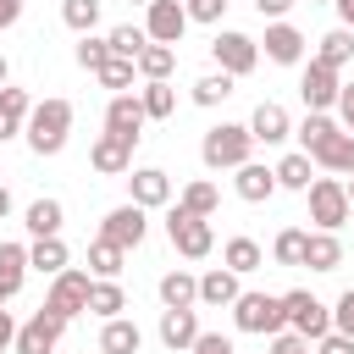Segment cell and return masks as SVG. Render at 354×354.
I'll return each instance as SVG.
<instances>
[{
	"mask_svg": "<svg viewBox=\"0 0 354 354\" xmlns=\"http://www.w3.org/2000/svg\"><path fill=\"white\" fill-rule=\"evenodd\" d=\"M28 149L33 155H61L66 149V133H72V100H61V94H50V100H39L33 111H28Z\"/></svg>",
	"mask_w": 354,
	"mask_h": 354,
	"instance_id": "cell-1",
	"label": "cell"
},
{
	"mask_svg": "<svg viewBox=\"0 0 354 354\" xmlns=\"http://www.w3.org/2000/svg\"><path fill=\"white\" fill-rule=\"evenodd\" d=\"M249 149H254V133H249V127H238V122H221V127H210V133H205L199 160H205L210 171H238V166L249 160Z\"/></svg>",
	"mask_w": 354,
	"mask_h": 354,
	"instance_id": "cell-2",
	"label": "cell"
},
{
	"mask_svg": "<svg viewBox=\"0 0 354 354\" xmlns=\"http://www.w3.org/2000/svg\"><path fill=\"white\" fill-rule=\"evenodd\" d=\"M166 238H171V249H177L183 260H205V254L216 249L210 216H194V210H183V205L166 210Z\"/></svg>",
	"mask_w": 354,
	"mask_h": 354,
	"instance_id": "cell-3",
	"label": "cell"
},
{
	"mask_svg": "<svg viewBox=\"0 0 354 354\" xmlns=\"http://www.w3.org/2000/svg\"><path fill=\"white\" fill-rule=\"evenodd\" d=\"M232 321H238V332L277 337V332L288 326V310H282V299H277V293H238V304H232Z\"/></svg>",
	"mask_w": 354,
	"mask_h": 354,
	"instance_id": "cell-4",
	"label": "cell"
},
{
	"mask_svg": "<svg viewBox=\"0 0 354 354\" xmlns=\"http://www.w3.org/2000/svg\"><path fill=\"white\" fill-rule=\"evenodd\" d=\"M304 194H310V221H315L321 232H337V227L348 221V210H354V205H348V183H337V177H315Z\"/></svg>",
	"mask_w": 354,
	"mask_h": 354,
	"instance_id": "cell-5",
	"label": "cell"
},
{
	"mask_svg": "<svg viewBox=\"0 0 354 354\" xmlns=\"http://www.w3.org/2000/svg\"><path fill=\"white\" fill-rule=\"evenodd\" d=\"M282 310H288V326L299 332V337H326L332 332V310L315 299V293H304V288H293V293H282Z\"/></svg>",
	"mask_w": 354,
	"mask_h": 354,
	"instance_id": "cell-6",
	"label": "cell"
},
{
	"mask_svg": "<svg viewBox=\"0 0 354 354\" xmlns=\"http://www.w3.org/2000/svg\"><path fill=\"white\" fill-rule=\"evenodd\" d=\"M61 332H66V315H55L50 304H39V310L17 326V354H55Z\"/></svg>",
	"mask_w": 354,
	"mask_h": 354,
	"instance_id": "cell-7",
	"label": "cell"
},
{
	"mask_svg": "<svg viewBox=\"0 0 354 354\" xmlns=\"http://www.w3.org/2000/svg\"><path fill=\"white\" fill-rule=\"evenodd\" d=\"M88 288H94V282H88V271H72V266H66L61 277H50L44 304H50L55 315H66V321H72V315H83V310H88Z\"/></svg>",
	"mask_w": 354,
	"mask_h": 354,
	"instance_id": "cell-8",
	"label": "cell"
},
{
	"mask_svg": "<svg viewBox=\"0 0 354 354\" xmlns=\"http://www.w3.org/2000/svg\"><path fill=\"white\" fill-rule=\"evenodd\" d=\"M210 55H216V66H221V72L249 77V72H254V61H260V44H254L249 33H216V39H210Z\"/></svg>",
	"mask_w": 354,
	"mask_h": 354,
	"instance_id": "cell-9",
	"label": "cell"
},
{
	"mask_svg": "<svg viewBox=\"0 0 354 354\" xmlns=\"http://www.w3.org/2000/svg\"><path fill=\"white\" fill-rule=\"evenodd\" d=\"M144 232H149V210L144 205H116L111 216H105V227H100V238H111V243H122V249H138L144 243Z\"/></svg>",
	"mask_w": 354,
	"mask_h": 354,
	"instance_id": "cell-10",
	"label": "cell"
},
{
	"mask_svg": "<svg viewBox=\"0 0 354 354\" xmlns=\"http://www.w3.org/2000/svg\"><path fill=\"white\" fill-rule=\"evenodd\" d=\"M183 28H188V6H183V0H149V6H144V33H149L155 44H177Z\"/></svg>",
	"mask_w": 354,
	"mask_h": 354,
	"instance_id": "cell-11",
	"label": "cell"
},
{
	"mask_svg": "<svg viewBox=\"0 0 354 354\" xmlns=\"http://www.w3.org/2000/svg\"><path fill=\"white\" fill-rule=\"evenodd\" d=\"M299 94H304V105H310V111H326V105H337V94H343V83H337V66H326V61H310V66H304V77H299Z\"/></svg>",
	"mask_w": 354,
	"mask_h": 354,
	"instance_id": "cell-12",
	"label": "cell"
},
{
	"mask_svg": "<svg viewBox=\"0 0 354 354\" xmlns=\"http://www.w3.org/2000/svg\"><path fill=\"white\" fill-rule=\"evenodd\" d=\"M88 166H94L100 177H122V171H133V138H122V133H100L94 149H88Z\"/></svg>",
	"mask_w": 354,
	"mask_h": 354,
	"instance_id": "cell-13",
	"label": "cell"
},
{
	"mask_svg": "<svg viewBox=\"0 0 354 354\" xmlns=\"http://www.w3.org/2000/svg\"><path fill=\"white\" fill-rule=\"evenodd\" d=\"M144 122H149V111H144V100H138V94H111V105H105V133H122V138H133V144H138Z\"/></svg>",
	"mask_w": 354,
	"mask_h": 354,
	"instance_id": "cell-14",
	"label": "cell"
},
{
	"mask_svg": "<svg viewBox=\"0 0 354 354\" xmlns=\"http://www.w3.org/2000/svg\"><path fill=\"white\" fill-rule=\"evenodd\" d=\"M260 44H266V61H277V66H299L304 61V33L293 22H271Z\"/></svg>",
	"mask_w": 354,
	"mask_h": 354,
	"instance_id": "cell-15",
	"label": "cell"
},
{
	"mask_svg": "<svg viewBox=\"0 0 354 354\" xmlns=\"http://www.w3.org/2000/svg\"><path fill=\"white\" fill-rule=\"evenodd\" d=\"M127 188H133V205H144V210L171 205V177H166L160 166H138V171L127 177Z\"/></svg>",
	"mask_w": 354,
	"mask_h": 354,
	"instance_id": "cell-16",
	"label": "cell"
},
{
	"mask_svg": "<svg viewBox=\"0 0 354 354\" xmlns=\"http://www.w3.org/2000/svg\"><path fill=\"white\" fill-rule=\"evenodd\" d=\"M249 133H254V144H282V138L293 133V122H288V111H282L277 100H260L254 116H249Z\"/></svg>",
	"mask_w": 354,
	"mask_h": 354,
	"instance_id": "cell-17",
	"label": "cell"
},
{
	"mask_svg": "<svg viewBox=\"0 0 354 354\" xmlns=\"http://www.w3.org/2000/svg\"><path fill=\"white\" fill-rule=\"evenodd\" d=\"M232 188H238V199H249V205H260V199H271V194H277V166H260V160H243V166H238V177H232Z\"/></svg>",
	"mask_w": 354,
	"mask_h": 354,
	"instance_id": "cell-18",
	"label": "cell"
},
{
	"mask_svg": "<svg viewBox=\"0 0 354 354\" xmlns=\"http://www.w3.org/2000/svg\"><path fill=\"white\" fill-rule=\"evenodd\" d=\"M194 337H199V315H194V304H183V310H160V343H166V348H194Z\"/></svg>",
	"mask_w": 354,
	"mask_h": 354,
	"instance_id": "cell-19",
	"label": "cell"
},
{
	"mask_svg": "<svg viewBox=\"0 0 354 354\" xmlns=\"http://www.w3.org/2000/svg\"><path fill=\"white\" fill-rule=\"evenodd\" d=\"M238 293H243L238 288V271H227V266H216V271L199 277V304H216L221 310V304H238Z\"/></svg>",
	"mask_w": 354,
	"mask_h": 354,
	"instance_id": "cell-20",
	"label": "cell"
},
{
	"mask_svg": "<svg viewBox=\"0 0 354 354\" xmlns=\"http://www.w3.org/2000/svg\"><path fill=\"white\" fill-rule=\"evenodd\" d=\"M144 348V332H138V321H122V315H111L105 321V332H100V354H138Z\"/></svg>",
	"mask_w": 354,
	"mask_h": 354,
	"instance_id": "cell-21",
	"label": "cell"
},
{
	"mask_svg": "<svg viewBox=\"0 0 354 354\" xmlns=\"http://www.w3.org/2000/svg\"><path fill=\"white\" fill-rule=\"evenodd\" d=\"M310 160H315V166H326V171L354 177V133H343V127H337V133H332V138H326V144H321Z\"/></svg>",
	"mask_w": 354,
	"mask_h": 354,
	"instance_id": "cell-22",
	"label": "cell"
},
{
	"mask_svg": "<svg viewBox=\"0 0 354 354\" xmlns=\"http://www.w3.org/2000/svg\"><path fill=\"white\" fill-rule=\"evenodd\" d=\"M33 266H28V249L22 243H0V293L6 299H17L22 293V277H28Z\"/></svg>",
	"mask_w": 354,
	"mask_h": 354,
	"instance_id": "cell-23",
	"label": "cell"
},
{
	"mask_svg": "<svg viewBox=\"0 0 354 354\" xmlns=\"http://www.w3.org/2000/svg\"><path fill=\"white\" fill-rule=\"evenodd\" d=\"M28 111H33L28 88H0V144H6L11 133H22V127H28Z\"/></svg>",
	"mask_w": 354,
	"mask_h": 354,
	"instance_id": "cell-24",
	"label": "cell"
},
{
	"mask_svg": "<svg viewBox=\"0 0 354 354\" xmlns=\"http://www.w3.org/2000/svg\"><path fill=\"white\" fill-rule=\"evenodd\" d=\"M61 221H66L61 199H33V205H28V216H22V227H28L33 238H55V232H61Z\"/></svg>",
	"mask_w": 354,
	"mask_h": 354,
	"instance_id": "cell-25",
	"label": "cell"
},
{
	"mask_svg": "<svg viewBox=\"0 0 354 354\" xmlns=\"http://www.w3.org/2000/svg\"><path fill=\"white\" fill-rule=\"evenodd\" d=\"M28 266H33L39 277H61V271H66V243H61V232H55V238H33Z\"/></svg>",
	"mask_w": 354,
	"mask_h": 354,
	"instance_id": "cell-26",
	"label": "cell"
},
{
	"mask_svg": "<svg viewBox=\"0 0 354 354\" xmlns=\"http://www.w3.org/2000/svg\"><path fill=\"white\" fill-rule=\"evenodd\" d=\"M221 266H227V271H238V277H249V271H260V266H266V249H260L254 238H227Z\"/></svg>",
	"mask_w": 354,
	"mask_h": 354,
	"instance_id": "cell-27",
	"label": "cell"
},
{
	"mask_svg": "<svg viewBox=\"0 0 354 354\" xmlns=\"http://www.w3.org/2000/svg\"><path fill=\"white\" fill-rule=\"evenodd\" d=\"M171 66H177V44H144L138 50V77L144 83H155V77H171Z\"/></svg>",
	"mask_w": 354,
	"mask_h": 354,
	"instance_id": "cell-28",
	"label": "cell"
},
{
	"mask_svg": "<svg viewBox=\"0 0 354 354\" xmlns=\"http://www.w3.org/2000/svg\"><path fill=\"white\" fill-rule=\"evenodd\" d=\"M304 266H310V271H337V266H343V243L315 227V232H310V249H304Z\"/></svg>",
	"mask_w": 354,
	"mask_h": 354,
	"instance_id": "cell-29",
	"label": "cell"
},
{
	"mask_svg": "<svg viewBox=\"0 0 354 354\" xmlns=\"http://www.w3.org/2000/svg\"><path fill=\"white\" fill-rule=\"evenodd\" d=\"M160 304H166V310L199 304V277H188V271H166V277H160Z\"/></svg>",
	"mask_w": 354,
	"mask_h": 354,
	"instance_id": "cell-30",
	"label": "cell"
},
{
	"mask_svg": "<svg viewBox=\"0 0 354 354\" xmlns=\"http://www.w3.org/2000/svg\"><path fill=\"white\" fill-rule=\"evenodd\" d=\"M122 310H127V293L116 288V277H100V282L88 288V315L111 321V315H122Z\"/></svg>",
	"mask_w": 354,
	"mask_h": 354,
	"instance_id": "cell-31",
	"label": "cell"
},
{
	"mask_svg": "<svg viewBox=\"0 0 354 354\" xmlns=\"http://www.w3.org/2000/svg\"><path fill=\"white\" fill-rule=\"evenodd\" d=\"M315 61H326V66H348V61H354V28H332V33H321Z\"/></svg>",
	"mask_w": 354,
	"mask_h": 354,
	"instance_id": "cell-32",
	"label": "cell"
},
{
	"mask_svg": "<svg viewBox=\"0 0 354 354\" xmlns=\"http://www.w3.org/2000/svg\"><path fill=\"white\" fill-rule=\"evenodd\" d=\"M138 100H144V111H149V122H166V116L177 111V88H171L166 77H155V83H144V94H138Z\"/></svg>",
	"mask_w": 354,
	"mask_h": 354,
	"instance_id": "cell-33",
	"label": "cell"
},
{
	"mask_svg": "<svg viewBox=\"0 0 354 354\" xmlns=\"http://www.w3.org/2000/svg\"><path fill=\"white\" fill-rule=\"evenodd\" d=\"M310 183H315V177H310V155H304V149H293V155L277 160V188H299V194H304Z\"/></svg>",
	"mask_w": 354,
	"mask_h": 354,
	"instance_id": "cell-34",
	"label": "cell"
},
{
	"mask_svg": "<svg viewBox=\"0 0 354 354\" xmlns=\"http://www.w3.org/2000/svg\"><path fill=\"white\" fill-rule=\"evenodd\" d=\"M304 249H310V232H304V227H282L277 243H271L277 266H304Z\"/></svg>",
	"mask_w": 354,
	"mask_h": 354,
	"instance_id": "cell-35",
	"label": "cell"
},
{
	"mask_svg": "<svg viewBox=\"0 0 354 354\" xmlns=\"http://www.w3.org/2000/svg\"><path fill=\"white\" fill-rule=\"evenodd\" d=\"M122 254H127L122 243L94 238V243H88V271H94V277H122Z\"/></svg>",
	"mask_w": 354,
	"mask_h": 354,
	"instance_id": "cell-36",
	"label": "cell"
},
{
	"mask_svg": "<svg viewBox=\"0 0 354 354\" xmlns=\"http://www.w3.org/2000/svg\"><path fill=\"white\" fill-rule=\"evenodd\" d=\"M105 44H111V55L138 61V50L149 44V33H144V28H133V22H122V28H111V33H105Z\"/></svg>",
	"mask_w": 354,
	"mask_h": 354,
	"instance_id": "cell-37",
	"label": "cell"
},
{
	"mask_svg": "<svg viewBox=\"0 0 354 354\" xmlns=\"http://www.w3.org/2000/svg\"><path fill=\"white\" fill-rule=\"evenodd\" d=\"M332 133H337V122H332L326 111H310V116L299 122V144H304V155H315V149H321Z\"/></svg>",
	"mask_w": 354,
	"mask_h": 354,
	"instance_id": "cell-38",
	"label": "cell"
},
{
	"mask_svg": "<svg viewBox=\"0 0 354 354\" xmlns=\"http://www.w3.org/2000/svg\"><path fill=\"white\" fill-rule=\"evenodd\" d=\"M183 210H194V216H216V205H221V194H216V183H205V177H194L188 188H183V199H177Z\"/></svg>",
	"mask_w": 354,
	"mask_h": 354,
	"instance_id": "cell-39",
	"label": "cell"
},
{
	"mask_svg": "<svg viewBox=\"0 0 354 354\" xmlns=\"http://www.w3.org/2000/svg\"><path fill=\"white\" fill-rule=\"evenodd\" d=\"M227 94H232V72H205L194 83V105H221Z\"/></svg>",
	"mask_w": 354,
	"mask_h": 354,
	"instance_id": "cell-40",
	"label": "cell"
},
{
	"mask_svg": "<svg viewBox=\"0 0 354 354\" xmlns=\"http://www.w3.org/2000/svg\"><path fill=\"white\" fill-rule=\"evenodd\" d=\"M61 22H66L72 33H88V28L100 22V0H61Z\"/></svg>",
	"mask_w": 354,
	"mask_h": 354,
	"instance_id": "cell-41",
	"label": "cell"
},
{
	"mask_svg": "<svg viewBox=\"0 0 354 354\" xmlns=\"http://www.w3.org/2000/svg\"><path fill=\"white\" fill-rule=\"evenodd\" d=\"M72 55H77V66H83V72H100V66L111 61V44H105V39H94V33H83Z\"/></svg>",
	"mask_w": 354,
	"mask_h": 354,
	"instance_id": "cell-42",
	"label": "cell"
},
{
	"mask_svg": "<svg viewBox=\"0 0 354 354\" xmlns=\"http://www.w3.org/2000/svg\"><path fill=\"white\" fill-rule=\"evenodd\" d=\"M133 72H138V61H122V55H111L94 77L105 83V88H116V94H127V83H133Z\"/></svg>",
	"mask_w": 354,
	"mask_h": 354,
	"instance_id": "cell-43",
	"label": "cell"
},
{
	"mask_svg": "<svg viewBox=\"0 0 354 354\" xmlns=\"http://www.w3.org/2000/svg\"><path fill=\"white\" fill-rule=\"evenodd\" d=\"M332 332H348V337H354V288L337 293V304H332Z\"/></svg>",
	"mask_w": 354,
	"mask_h": 354,
	"instance_id": "cell-44",
	"label": "cell"
},
{
	"mask_svg": "<svg viewBox=\"0 0 354 354\" xmlns=\"http://www.w3.org/2000/svg\"><path fill=\"white\" fill-rule=\"evenodd\" d=\"M188 6V22H216L227 11V0H183Z\"/></svg>",
	"mask_w": 354,
	"mask_h": 354,
	"instance_id": "cell-45",
	"label": "cell"
},
{
	"mask_svg": "<svg viewBox=\"0 0 354 354\" xmlns=\"http://www.w3.org/2000/svg\"><path fill=\"white\" fill-rule=\"evenodd\" d=\"M188 354H232V337H221V332H199Z\"/></svg>",
	"mask_w": 354,
	"mask_h": 354,
	"instance_id": "cell-46",
	"label": "cell"
},
{
	"mask_svg": "<svg viewBox=\"0 0 354 354\" xmlns=\"http://www.w3.org/2000/svg\"><path fill=\"white\" fill-rule=\"evenodd\" d=\"M315 354H354V337L348 332H326V337H315Z\"/></svg>",
	"mask_w": 354,
	"mask_h": 354,
	"instance_id": "cell-47",
	"label": "cell"
},
{
	"mask_svg": "<svg viewBox=\"0 0 354 354\" xmlns=\"http://www.w3.org/2000/svg\"><path fill=\"white\" fill-rule=\"evenodd\" d=\"M271 354H310V337H299V332H277V337H271Z\"/></svg>",
	"mask_w": 354,
	"mask_h": 354,
	"instance_id": "cell-48",
	"label": "cell"
},
{
	"mask_svg": "<svg viewBox=\"0 0 354 354\" xmlns=\"http://www.w3.org/2000/svg\"><path fill=\"white\" fill-rule=\"evenodd\" d=\"M293 6H299V0H254V11H260V17H271V22H282Z\"/></svg>",
	"mask_w": 354,
	"mask_h": 354,
	"instance_id": "cell-49",
	"label": "cell"
},
{
	"mask_svg": "<svg viewBox=\"0 0 354 354\" xmlns=\"http://www.w3.org/2000/svg\"><path fill=\"white\" fill-rule=\"evenodd\" d=\"M337 116H343V133H354V83H343V94H337Z\"/></svg>",
	"mask_w": 354,
	"mask_h": 354,
	"instance_id": "cell-50",
	"label": "cell"
},
{
	"mask_svg": "<svg viewBox=\"0 0 354 354\" xmlns=\"http://www.w3.org/2000/svg\"><path fill=\"white\" fill-rule=\"evenodd\" d=\"M6 348H17V321H11V310H0V354Z\"/></svg>",
	"mask_w": 354,
	"mask_h": 354,
	"instance_id": "cell-51",
	"label": "cell"
},
{
	"mask_svg": "<svg viewBox=\"0 0 354 354\" xmlns=\"http://www.w3.org/2000/svg\"><path fill=\"white\" fill-rule=\"evenodd\" d=\"M17 17H22V0H0V28H17Z\"/></svg>",
	"mask_w": 354,
	"mask_h": 354,
	"instance_id": "cell-52",
	"label": "cell"
},
{
	"mask_svg": "<svg viewBox=\"0 0 354 354\" xmlns=\"http://www.w3.org/2000/svg\"><path fill=\"white\" fill-rule=\"evenodd\" d=\"M337 6V17H343V28H354V0H332Z\"/></svg>",
	"mask_w": 354,
	"mask_h": 354,
	"instance_id": "cell-53",
	"label": "cell"
},
{
	"mask_svg": "<svg viewBox=\"0 0 354 354\" xmlns=\"http://www.w3.org/2000/svg\"><path fill=\"white\" fill-rule=\"evenodd\" d=\"M6 216H11V188L0 183V221H6Z\"/></svg>",
	"mask_w": 354,
	"mask_h": 354,
	"instance_id": "cell-54",
	"label": "cell"
},
{
	"mask_svg": "<svg viewBox=\"0 0 354 354\" xmlns=\"http://www.w3.org/2000/svg\"><path fill=\"white\" fill-rule=\"evenodd\" d=\"M6 77H11V66H6V55H0V88H6Z\"/></svg>",
	"mask_w": 354,
	"mask_h": 354,
	"instance_id": "cell-55",
	"label": "cell"
},
{
	"mask_svg": "<svg viewBox=\"0 0 354 354\" xmlns=\"http://www.w3.org/2000/svg\"><path fill=\"white\" fill-rule=\"evenodd\" d=\"M348 205H354V177H348Z\"/></svg>",
	"mask_w": 354,
	"mask_h": 354,
	"instance_id": "cell-56",
	"label": "cell"
},
{
	"mask_svg": "<svg viewBox=\"0 0 354 354\" xmlns=\"http://www.w3.org/2000/svg\"><path fill=\"white\" fill-rule=\"evenodd\" d=\"M0 304H6V293H0Z\"/></svg>",
	"mask_w": 354,
	"mask_h": 354,
	"instance_id": "cell-57",
	"label": "cell"
},
{
	"mask_svg": "<svg viewBox=\"0 0 354 354\" xmlns=\"http://www.w3.org/2000/svg\"><path fill=\"white\" fill-rule=\"evenodd\" d=\"M138 6H149V0H138Z\"/></svg>",
	"mask_w": 354,
	"mask_h": 354,
	"instance_id": "cell-58",
	"label": "cell"
},
{
	"mask_svg": "<svg viewBox=\"0 0 354 354\" xmlns=\"http://www.w3.org/2000/svg\"><path fill=\"white\" fill-rule=\"evenodd\" d=\"M310 6H321V0H310Z\"/></svg>",
	"mask_w": 354,
	"mask_h": 354,
	"instance_id": "cell-59",
	"label": "cell"
}]
</instances>
